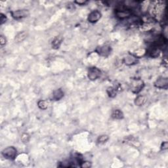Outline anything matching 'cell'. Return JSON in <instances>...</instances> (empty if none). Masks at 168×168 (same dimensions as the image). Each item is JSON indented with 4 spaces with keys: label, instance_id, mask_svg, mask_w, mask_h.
Wrapping results in <instances>:
<instances>
[{
    "label": "cell",
    "instance_id": "cell-13",
    "mask_svg": "<svg viewBox=\"0 0 168 168\" xmlns=\"http://www.w3.org/2000/svg\"><path fill=\"white\" fill-rule=\"evenodd\" d=\"M28 36V33L26 31H22L19 33L17 34V36H15V40L17 43H20V42L23 41Z\"/></svg>",
    "mask_w": 168,
    "mask_h": 168
},
{
    "label": "cell",
    "instance_id": "cell-5",
    "mask_svg": "<svg viewBox=\"0 0 168 168\" xmlns=\"http://www.w3.org/2000/svg\"><path fill=\"white\" fill-rule=\"evenodd\" d=\"M101 72L100 70L96 67H91L90 68L88 71V78L91 80V81H94V80H97L99 77L101 76Z\"/></svg>",
    "mask_w": 168,
    "mask_h": 168
},
{
    "label": "cell",
    "instance_id": "cell-7",
    "mask_svg": "<svg viewBox=\"0 0 168 168\" xmlns=\"http://www.w3.org/2000/svg\"><path fill=\"white\" fill-rule=\"evenodd\" d=\"M101 18V12L98 11V10H94L91 11L88 15L87 20L91 23H95L97 22Z\"/></svg>",
    "mask_w": 168,
    "mask_h": 168
},
{
    "label": "cell",
    "instance_id": "cell-16",
    "mask_svg": "<svg viewBox=\"0 0 168 168\" xmlns=\"http://www.w3.org/2000/svg\"><path fill=\"white\" fill-rule=\"evenodd\" d=\"M117 90L113 87H109L106 89V93L109 97L110 98H114L116 96Z\"/></svg>",
    "mask_w": 168,
    "mask_h": 168
},
{
    "label": "cell",
    "instance_id": "cell-15",
    "mask_svg": "<svg viewBox=\"0 0 168 168\" xmlns=\"http://www.w3.org/2000/svg\"><path fill=\"white\" fill-rule=\"evenodd\" d=\"M112 118L116 119V120H121L124 118V114L119 109L114 110L112 113Z\"/></svg>",
    "mask_w": 168,
    "mask_h": 168
},
{
    "label": "cell",
    "instance_id": "cell-10",
    "mask_svg": "<svg viewBox=\"0 0 168 168\" xmlns=\"http://www.w3.org/2000/svg\"><path fill=\"white\" fill-rule=\"evenodd\" d=\"M64 97V92L61 89H56L53 91L52 95L53 99L55 101H59Z\"/></svg>",
    "mask_w": 168,
    "mask_h": 168
},
{
    "label": "cell",
    "instance_id": "cell-19",
    "mask_svg": "<svg viewBox=\"0 0 168 168\" xmlns=\"http://www.w3.org/2000/svg\"><path fill=\"white\" fill-rule=\"evenodd\" d=\"M146 53L147 51L144 49H139L134 52L133 55L137 57V58H139V57L144 56V55L146 54Z\"/></svg>",
    "mask_w": 168,
    "mask_h": 168
},
{
    "label": "cell",
    "instance_id": "cell-9",
    "mask_svg": "<svg viewBox=\"0 0 168 168\" xmlns=\"http://www.w3.org/2000/svg\"><path fill=\"white\" fill-rule=\"evenodd\" d=\"M123 62L125 64L127 65V66H131V65H134L137 64L138 62V58L135 56L134 55H127L126 57H125L124 59L123 60Z\"/></svg>",
    "mask_w": 168,
    "mask_h": 168
},
{
    "label": "cell",
    "instance_id": "cell-17",
    "mask_svg": "<svg viewBox=\"0 0 168 168\" xmlns=\"http://www.w3.org/2000/svg\"><path fill=\"white\" fill-rule=\"evenodd\" d=\"M109 139V137L106 135H102L98 137L97 142L99 144H104Z\"/></svg>",
    "mask_w": 168,
    "mask_h": 168
},
{
    "label": "cell",
    "instance_id": "cell-11",
    "mask_svg": "<svg viewBox=\"0 0 168 168\" xmlns=\"http://www.w3.org/2000/svg\"><path fill=\"white\" fill-rule=\"evenodd\" d=\"M147 101V98L144 95H139L135 100V104L138 106H141L145 104Z\"/></svg>",
    "mask_w": 168,
    "mask_h": 168
},
{
    "label": "cell",
    "instance_id": "cell-20",
    "mask_svg": "<svg viewBox=\"0 0 168 168\" xmlns=\"http://www.w3.org/2000/svg\"><path fill=\"white\" fill-rule=\"evenodd\" d=\"M80 166L83 168H89L90 167H91V163L87 161L85 162H82L81 164H80Z\"/></svg>",
    "mask_w": 168,
    "mask_h": 168
},
{
    "label": "cell",
    "instance_id": "cell-12",
    "mask_svg": "<svg viewBox=\"0 0 168 168\" xmlns=\"http://www.w3.org/2000/svg\"><path fill=\"white\" fill-rule=\"evenodd\" d=\"M160 54V48L154 45L152 47V49H150L149 51L150 56L151 57H153V58H156V57L159 56Z\"/></svg>",
    "mask_w": 168,
    "mask_h": 168
},
{
    "label": "cell",
    "instance_id": "cell-25",
    "mask_svg": "<svg viewBox=\"0 0 168 168\" xmlns=\"http://www.w3.org/2000/svg\"><path fill=\"white\" fill-rule=\"evenodd\" d=\"M75 3L80 5V6H84V5H86L87 1H76Z\"/></svg>",
    "mask_w": 168,
    "mask_h": 168
},
{
    "label": "cell",
    "instance_id": "cell-24",
    "mask_svg": "<svg viewBox=\"0 0 168 168\" xmlns=\"http://www.w3.org/2000/svg\"><path fill=\"white\" fill-rule=\"evenodd\" d=\"M168 149V142L167 141H165L163 142L161 145V150H165Z\"/></svg>",
    "mask_w": 168,
    "mask_h": 168
},
{
    "label": "cell",
    "instance_id": "cell-22",
    "mask_svg": "<svg viewBox=\"0 0 168 168\" xmlns=\"http://www.w3.org/2000/svg\"><path fill=\"white\" fill-rule=\"evenodd\" d=\"M7 21V17L3 13H0V24L2 25Z\"/></svg>",
    "mask_w": 168,
    "mask_h": 168
},
{
    "label": "cell",
    "instance_id": "cell-2",
    "mask_svg": "<svg viewBox=\"0 0 168 168\" xmlns=\"http://www.w3.org/2000/svg\"><path fill=\"white\" fill-rule=\"evenodd\" d=\"M1 154L6 159L12 160L17 157V150L14 147H8L3 149Z\"/></svg>",
    "mask_w": 168,
    "mask_h": 168
},
{
    "label": "cell",
    "instance_id": "cell-6",
    "mask_svg": "<svg viewBox=\"0 0 168 168\" xmlns=\"http://www.w3.org/2000/svg\"><path fill=\"white\" fill-rule=\"evenodd\" d=\"M154 86L158 89H167L168 87V79L167 77H160L155 82Z\"/></svg>",
    "mask_w": 168,
    "mask_h": 168
},
{
    "label": "cell",
    "instance_id": "cell-21",
    "mask_svg": "<svg viewBox=\"0 0 168 168\" xmlns=\"http://www.w3.org/2000/svg\"><path fill=\"white\" fill-rule=\"evenodd\" d=\"M30 140V136L28 135V134L27 133H24L21 136V141L24 142V143H26V142H28Z\"/></svg>",
    "mask_w": 168,
    "mask_h": 168
},
{
    "label": "cell",
    "instance_id": "cell-23",
    "mask_svg": "<svg viewBox=\"0 0 168 168\" xmlns=\"http://www.w3.org/2000/svg\"><path fill=\"white\" fill-rule=\"evenodd\" d=\"M7 40L6 39V37L3 36H0V44H1V46H3L6 44Z\"/></svg>",
    "mask_w": 168,
    "mask_h": 168
},
{
    "label": "cell",
    "instance_id": "cell-18",
    "mask_svg": "<svg viewBox=\"0 0 168 168\" xmlns=\"http://www.w3.org/2000/svg\"><path fill=\"white\" fill-rule=\"evenodd\" d=\"M37 106L41 110H46L48 108V102L44 100H40L37 102Z\"/></svg>",
    "mask_w": 168,
    "mask_h": 168
},
{
    "label": "cell",
    "instance_id": "cell-3",
    "mask_svg": "<svg viewBox=\"0 0 168 168\" xmlns=\"http://www.w3.org/2000/svg\"><path fill=\"white\" fill-rule=\"evenodd\" d=\"M131 91L135 93H138L141 91L144 86L143 82L140 79H134L131 82Z\"/></svg>",
    "mask_w": 168,
    "mask_h": 168
},
{
    "label": "cell",
    "instance_id": "cell-8",
    "mask_svg": "<svg viewBox=\"0 0 168 168\" xmlns=\"http://www.w3.org/2000/svg\"><path fill=\"white\" fill-rule=\"evenodd\" d=\"M111 51H112L111 47L109 46H102L98 47L96 49L97 53H98L100 55H101V56L105 57H108L110 53H111Z\"/></svg>",
    "mask_w": 168,
    "mask_h": 168
},
{
    "label": "cell",
    "instance_id": "cell-4",
    "mask_svg": "<svg viewBox=\"0 0 168 168\" xmlns=\"http://www.w3.org/2000/svg\"><path fill=\"white\" fill-rule=\"evenodd\" d=\"M30 15V12L28 10L26 9H19L17 11H14L11 12V15L15 19H22L26 18Z\"/></svg>",
    "mask_w": 168,
    "mask_h": 168
},
{
    "label": "cell",
    "instance_id": "cell-1",
    "mask_svg": "<svg viewBox=\"0 0 168 168\" xmlns=\"http://www.w3.org/2000/svg\"><path fill=\"white\" fill-rule=\"evenodd\" d=\"M131 10L127 9L123 6H119V7L116 10V17L119 19H125L130 18L131 16Z\"/></svg>",
    "mask_w": 168,
    "mask_h": 168
},
{
    "label": "cell",
    "instance_id": "cell-14",
    "mask_svg": "<svg viewBox=\"0 0 168 168\" xmlns=\"http://www.w3.org/2000/svg\"><path fill=\"white\" fill-rule=\"evenodd\" d=\"M62 37H60V36L55 37L54 39L53 40V41H52L53 48L55 49H59L60 46H61V44H62Z\"/></svg>",
    "mask_w": 168,
    "mask_h": 168
}]
</instances>
